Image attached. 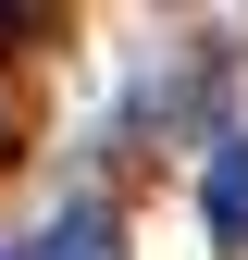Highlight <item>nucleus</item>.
Returning a JSON list of instances; mask_svg holds the SVG:
<instances>
[{"label": "nucleus", "instance_id": "nucleus-1", "mask_svg": "<svg viewBox=\"0 0 248 260\" xmlns=\"http://www.w3.org/2000/svg\"><path fill=\"white\" fill-rule=\"evenodd\" d=\"M199 223L224 248H248V137H211V161H199Z\"/></svg>", "mask_w": 248, "mask_h": 260}, {"label": "nucleus", "instance_id": "nucleus-2", "mask_svg": "<svg viewBox=\"0 0 248 260\" xmlns=\"http://www.w3.org/2000/svg\"><path fill=\"white\" fill-rule=\"evenodd\" d=\"M38 260H112V223H100V211L75 199V211H62L50 236H38Z\"/></svg>", "mask_w": 248, "mask_h": 260}]
</instances>
